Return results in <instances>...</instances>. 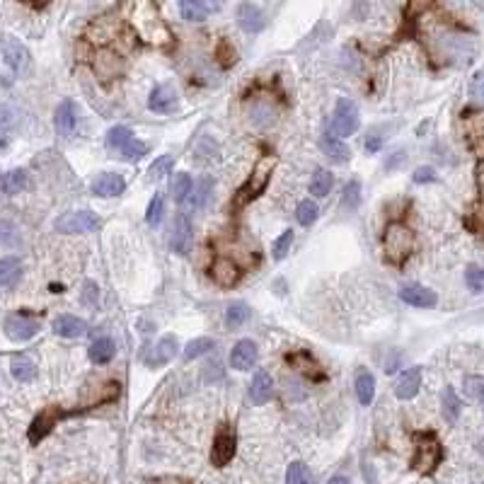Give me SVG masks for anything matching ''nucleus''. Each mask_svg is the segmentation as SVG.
I'll return each instance as SVG.
<instances>
[{"mask_svg": "<svg viewBox=\"0 0 484 484\" xmlns=\"http://www.w3.org/2000/svg\"><path fill=\"white\" fill-rule=\"evenodd\" d=\"M208 274H211L213 281L223 288L237 286V281L242 279L240 267H237L235 262H231V259H216V262L211 264V269H208Z\"/></svg>", "mask_w": 484, "mask_h": 484, "instance_id": "nucleus-15", "label": "nucleus"}, {"mask_svg": "<svg viewBox=\"0 0 484 484\" xmlns=\"http://www.w3.org/2000/svg\"><path fill=\"white\" fill-rule=\"evenodd\" d=\"M177 354V339L175 337H165L160 339V344H157V361H170L172 356Z\"/></svg>", "mask_w": 484, "mask_h": 484, "instance_id": "nucleus-47", "label": "nucleus"}, {"mask_svg": "<svg viewBox=\"0 0 484 484\" xmlns=\"http://www.w3.org/2000/svg\"><path fill=\"white\" fill-rule=\"evenodd\" d=\"M259 349L252 339H242L235 344V349L231 351V366L235 370H249L254 364H257Z\"/></svg>", "mask_w": 484, "mask_h": 484, "instance_id": "nucleus-18", "label": "nucleus"}, {"mask_svg": "<svg viewBox=\"0 0 484 484\" xmlns=\"http://www.w3.org/2000/svg\"><path fill=\"white\" fill-rule=\"evenodd\" d=\"M54 228L63 235H83L100 228V216L93 211H68L56 218Z\"/></svg>", "mask_w": 484, "mask_h": 484, "instance_id": "nucleus-5", "label": "nucleus"}, {"mask_svg": "<svg viewBox=\"0 0 484 484\" xmlns=\"http://www.w3.org/2000/svg\"><path fill=\"white\" fill-rule=\"evenodd\" d=\"M27 185H29V177H27V172H24L22 167L0 175V194H8V196L24 192V189H27Z\"/></svg>", "mask_w": 484, "mask_h": 484, "instance_id": "nucleus-25", "label": "nucleus"}, {"mask_svg": "<svg viewBox=\"0 0 484 484\" xmlns=\"http://www.w3.org/2000/svg\"><path fill=\"white\" fill-rule=\"evenodd\" d=\"M88 325H85L83 318L78 315H58L54 320V332L63 339H75V337H83Z\"/></svg>", "mask_w": 484, "mask_h": 484, "instance_id": "nucleus-20", "label": "nucleus"}, {"mask_svg": "<svg viewBox=\"0 0 484 484\" xmlns=\"http://www.w3.org/2000/svg\"><path fill=\"white\" fill-rule=\"evenodd\" d=\"M470 97H472V102H477V104L484 107V70H480V73L472 78V83H470Z\"/></svg>", "mask_w": 484, "mask_h": 484, "instance_id": "nucleus-48", "label": "nucleus"}, {"mask_svg": "<svg viewBox=\"0 0 484 484\" xmlns=\"http://www.w3.org/2000/svg\"><path fill=\"white\" fill-rule=\"evenodd\" d=\"M124 17L129 27L136 32V37L148 47L167 49L172 47V32L167 22L162 19L155 0H126Z\"/></svg>", "mask_w": 484, "mask_h": 484, "instance_id": "nucleus-1", "label": "nucleus"}, {"mask_svg": "<svg viewBox=\"0 0 484 484\" xmlns=\"http://www.w3.org/2000/svg\"><path fill=\"white\" fill-rule=\"evenodd\" d=\"M19 272H22V264H19L17 257H5L0 259V288L10 286L19 279Z\"/></svg>", "mask_w": 484, "mask_h": 484, "instance_id": "nucleus-29", "label": "nucleus"}, {"mask_svg": "<svg viewBox=\"0 0 484 484\" xmlns=\"http://www.w3.org/2000/svg\"><path fill=\"white\" fill-rule=\"evenodd\" d=\"M460 409H462V405H460V400H458L455 390H453V387H446V390H443V416H446L451 424H455L458 416H460Z\"/></svg>", "mask_w": 484, "mask_h": 484, "instance_id": "nucleus-33", "label": "nucleus"}, {"mask_svg": "<svg viewBox=\"0 0 484 484\" xmlns=\"http://www.w3.org/2000/svg\"><path fill=\"white\" fill-rule=\"evenodd\" d=\"M288 364H290V368H295L300 375H303V378H310L313 383L325 380L322 366H320L318 361H315V356H310L308 351H295V354H290Z\"/></svg>", "mask_w": 484, "mask_h": 484, "instance_id": "nucleus-16", "label": "nucleus"}, {"mask_svg": "<svg viewBox=\"0 0 484 484\" xmlns=\"http://www.w3.org/2000/svg\"><path fill=\"white\" fill-rule=\"evenodd\" d=\"M329 484H351V482H349V477L337 475V477H332V480H329Z\"/></svg>", "mask_w": 484, "mask_h": 484, "instance_id": "nucleus-52", "label": "nucleus"}, {"mask_svg": "<svg viewBox=\"0 0 484 484\" xmlns=\"http://www.w3.org/2000/svg\"><path fill=\"white\" fill-rule=\"evenodd\" d=\"M146 150L148 148H146L143 141H136V139H129L124 146H121V155L129 157V160H139V157H143Z\"/></svg>", "mask_w": 484, "mask_h": 484, "instance_id": "nucleus-45", "label": "nucleus"}, {"mask_svg": "<svg viewBox=\"0 0 484 484\" xmlns=\"http://www.w3.org/2000/svg\"><path fill=\"white\" fill-rule=\"evenodd\" d=\"M192 189H194L192 177L187 175V172H180V175L175 177V185H172V196H175V201H187Z\"/></svg>", "mask_w": 484, "mask_h": 484, "instance_id": "nucleus-40", "label": "nucleus"}, {"mask_svg": "<svg viewBox=\"0 0 484 484\" xmlns=\"http://www.w3.org/2000/svg\"><path fill=\"white\" fill-rule=\"evenodd\" d=\"M465 283L470 290L475 293H484V267H477V264H470L465 269Z\"/></svg>", "mask_w": 484, "mask_h": 484, "instance_id": "nucleus-41", "label": "nucleus"}, {"mask_svg": "<svg viewBox=\"0 0 484 484\" xmlns=\"http://www.w3.org/2000/svg\"><path fill=\"white\" fill-rule=\"evenodd\" d=\"M61 416H63V414H61V412L56 409V407H49V409L39 412V414L32 419V426H29V431H27L29 443H32V446L42 443L44 438H47V436L51 434V431H54V426L58 424Z\"/></svg>", "mask_w": 484, "mask_h": 484, "instance_id": "nucleus-10", "label": "nucleus"}, {"mask_svg": "<svg viewBox=\"0 0 484 484\" xmlns=\"http://www.w3.org/2000/svg\"><path fill=\"white\" fill-rule=\"evenodd\" d=\"M235 434L231 429H218L216 438H213V448H211V462L216 467H226L228 462L235 458Z\"/></svg>", "mask_w": 484, "mask_h": 484, "instance_id": "nucleus-8", "label": "nucleus"}, {"mask_svg": "<svg viewBox=\"0 0 484 484\" xmlns=\"http://www.w3.org/2000/svg\"><path fill=\"white\" fill-rule=\"evenodd\" d=\"M359 203H361V182L359 180H351L349 185L344 187V192H341L339 206L344 208L346 213H354Z\"/></svg>", "mask_w": 484, "mask_h": 484, "instance_id": "nucleus-31", "label": "nucleus"}, {"mask_svg": "<svg viewBox=\"0 0 484 484\" xmlns=\"http://www.w3.org/2000/svg\"><path fill=\"white\" fill-rule=\"evenodd\" d=\"M93 68L102 83H111V80L119 78L121 70H124V58H121L114 49H100L93 56Z\"/></svg>", "mask_w": 484, "mask_h": 484, "instance_id": "nucleus-7", "label": "nucleus"}, {"mask_svg": "<svg viewBox=\"0 0 484 484\" xmlns=\"http://www.w3.org/2000/svg\"><path fill=\"white\" fill-rule=\"evenodd\" d=\"M400 298L405 300L407 305H412V308H424V310L436 308V303H438V295L434 290L426 286H419V283H407V286H402Z\"/></svg>", "mask_w": 484, "mask_h": 484, "instance_id": "nucleus-13", "label": "nucleus"}, {"mask_svg": "<svg viewBox=\"0 0 484 484\" xmlns=\"http://www.w3.org/2000/svg\"><path fill=\"white\" fill-rule=\"evenodd\" d=\"M383 136L380 134H370L368 139H366V150L368 153H375V150H380V146H383Z\"/></svg>", "mask_w": 484, "mask_h": 484, "instance_id": "nucleus-50", "label": "nucleus"}, {"mask_svg": "<svg viewBox=\"0 0 484 484\" xmlns=\"http://www.w3.org/2000/svg\"><path fill=\"white\" fill-rule=\"evenodd\" d=\"M421 387V368H407L405 373H400L395 383V395L400 400H412Z\"/></svg>", "mask_w": 484, "mask_h": 484, "instance_id": "nucleus-21", "label": "nucleus"}, {"mask_svg": "<svg viewBox=\"0 0 484 484\" xmlns=\"http://www.w3.org/2000/svg\"><path fill=\"white\" fill-rule=\"evenodd\" d=\"M22 3H27L29 8H37V10H42V8H47V5L51 3V0H22Z\"/></svg>", "mask_w": 484, "mask_h": 484, "instance_id": "nucleus-51", "label": "nucleus"}, {"mask_svg": "<svg viewBox=\"0 0 484 484\" xmlns=\"http://www.w3.org/2000/svg\"><path fill=\"white\" fill-rule=\"evenodd\" d=\"M477 177H480V194H482V201H484V162L480 165V175Z\"/></svg>", "mask_w": 484, "mask_h": 484, "instance_id": "nucleus-53", "label": "nucleus"}, {"mask_svg": "<svg viewBox=\"0 0 484 484\" xmlns=\"http://www.w3.org/2000/svg\"><path fill=\"white\" fill-rule=\"evenodd\" d=\"M414 233L405 223H390L383 233V252L385 259L392 264H405L414 252Z\"/></svg>", "mask_w": 484, "mask_h": 484, "instance_id": "nucleus-2", "label": "nucleus"}, {"mask_svg": "<svg viewBox=\"0 0 484 484\" xmlns=\"http://www.w3.org/2000/svg\"><path fill=\"white\" fill-rule=\"evenodd\" d=\"M249 397H252L254 405H264V402L272 400V397H274L272 375L264 373V370H259V373L252 378V383H249Z\"/></svg>", "mask_w": 484, "mask_h": 484, "instance_id": "nucleus-23", "label": "nucleus"}, {"mask_svg": "<svg viewBox=\"0 0 484 484\" xmlns=\"http://www.w3.org/2000/svg\"><path fill=\"white\" fill-rule=\"evenodd\" d=\"M126 189V182L124 177H119L116 172H102V175L95 177L93 182V192L97 194V196H119V194H124Z\"/></svg>", "mask_w": 484, "mask_h": 484, "instance_id": "nucleus-19", "label": "nucleus"}, {"mask_svg": "<svg viewBox=\"0 0 484 484\" xmlns=\"http://www.w3.org/2000/svg\"><path fill=\"white\" fill-rule=\"evenodd\" d=\"M318 216H320V206L315 201H310V198L300 201L298 208H295V221H298L300 226H313V223L318 221Z\"/></svg>", "mask_w": 484, "mask_h": 484, "instance_id": "nucleus-36", "label": "nucleus"}, {"mask_svg": "<svg viewBox=\"0 0 484 484\" xmlns=\"http://www.w3.org/2000/svg\"><path fill=\"white\" fill-rule=\"evenodd\" d=\"M114 354H116V344L109 337L95 339L93 346H90V361H93V364H97V366L109 364V361L114 359Z\"/></svg>", "mask_w": 484, "mask_h": 484, "instance_id": "nucleus-27", "label": "nucleus"}, {"mask_svg": "<svg viewBox=\"0 0 484 484\" xmlns=\"http://www.w3.org/2000/svg\"><path fill=\"white\" fill-rule=\"evenodd\" d=\"M54 124H56V131L61 136H70L75 129V104L70 100H63L56 109V116H54Z\"/></svg>", "mask_w": 484, "mask_h": 484, "instance_id": "nucleus-24", "label": "nucleus"}, {"mask_svg": "<svg viewBox=\"0 0 484 484\" xmlns=\"http://www.w3.org/2000/svg\"><path fill=\"white\" fill-rule=\"evenodd\" d=\"M290 244H293V231H283V235L279 237L276 244H274V259H276V262H281V259L286 257Z\"/></svg>", "mask_w": 484, "mask_h": 484, "instance_id": "nucleus-46", "label": "nucleus"}, {"mask_svg": "<svg viewBox=\"0 0 484 484\" xmlns=\"http://www.w3.org/2000/svg\"><path fill=\"white\" fill-rule=\"evenodd\" d=\"M320 146H322V153L329 157V160L334 162H346L351 157V150L346 143H341V139H337L334 134H325L322 141H320Z\"/></svg>", "mask_w": 484, "mask_h": 484, "instance_id": "nucleus-26", "label": "nucleus"}, {"mask_svg": "<svg viewBox=\"0 0 484 484\" xmlns=\"http://www.w3.org/2000/svg\"><path fill=\"white\" fill-rule=\"evenodd\" d=\"M175 165V160H172L170 155H162V157H157L155 162L150 165V170H148V175H146V180L148 182H155V180H160L162 175H167L170 172V167Z\"/></svg>", "mask_w": 484, "mask_h": 484, "instance_id": "nucleus-42", "label": "nucleus"}, {"mask_svg": "<svg viewBox=\"0 0 484 484\" xmlns=\"http://www.w3.org/2000/svg\"><path fill=\"white\" fill-rule=\"evenodd\" d=\"M13 131H15V116H13V109L8 107H0V150H5L13 139Z\"/></svg>", "mask_w": 484, "mask_h": 484, "instance_id": "nucleus-34", "label": "nucleus"}, {"mask_svg": "<svg viewBox=\"0 0 484 484\" xmlns=\"http://www.w3.org/2000/svg\"><path fill=\"white\" fill-rule=\"evenodd\" d=\"M129 139H134L131 129H126V126H114V129H109V134H107V148H121Z\"/></svg>", "mask_w": 484, "mask_h": 484, "instance_id": "nucleus-44", "label": "nucleus"}, {"mask_svg": "<svg viewBox=\"0 0 484 484\" xmlns=\"http://www.w3.org/2000/svg\"><path fill=\"white\" fill-rule=\"evenodd\" d=\"M237 22H240V27L244 32L257 34V32H262V27H264V13L257 5L242 3L240 8H237Z\"/></svg>", "mask_w": 484, "mask_h": 484, "instance_id": "nucleus-22", "label": "nucleus"}, {"mask_svg": "<svg viewBox=\"0 0 484 484\" xmlns=\"http://www.w3.org/2000/svg\"><path fill=\"white\" fill-rule=\"evenodd\" d=\"M148 107L157 114H170L180 107V97H177V90L172 85H157L150 93V100H148Z\"/></svg>", "mask_w": 484, "mask_h": 484, "instance_id": "nucleus-17", "label": "nucleus"}, {"mask_svg": "<svg viewBox=\"0 0 484 484\" xmlns=\"http://www.w3.org/2000/svg\"><path fill=\"white\" fill-rule=\"evenodd\" d=\"M332 187H334V177L329 170H318L313 175V180H310V192L315 196H327L332 192Z\"/></svg>", "mask_w": 484, "mask_h": 484, "instance_id": "nucleus-32", "label": "nucleus"}, {"mask_svg": "<svg viewBox=\"0 0 484 484\" xmlns=\"http://www.w3.org/2000/svg\"><path fill=\"white\" fill-rule=\"evenodd\" d=\"M441 458H443V448H441V441H438L434 434L416 436V451H414L412 467H414L419 475H434Z\"/></svg>", "mask_w": 484, "mask_h": 484, "instance_id": "nucleus-4", "label": "nucleus"}, {"mask_svg": "<svg viewBox=\"0 0 484 484\" xmlns=\"http://www.w3.org/2000/svg\"><path fill=\"white\" fill-rule=\"evenodd\" d=\"M3 327H5V334L13 341H27L39 332L42 325L32 318H24V315H10V318L5 320Z\"/></svg>", "mask_w": 484, "mask_h": 484, "instance_id": "nucleus-12", "label": "nucleus"}, {"mask_svg": "<svg viewBox=\"0 0 484 484\" xmlns=\"http://www.w3.org/2000/svg\"><path fill=\"white\" fill-rule=\"evenodd\" d=\"M286 484H313V472L303 462H290L286 470Z\"/></svg>", "mask_w": 484, "mask_h": 484, "instance_id": "nucleus-37", "label": "nucleus"}, {"mask_svg": "<svg viewBox=\"0 0 484 484\" xmlns=\"http://www.w3.org/2000/svg\"><path fill=\"white\" fill-rule=\"evenodd\" d=\"M192 242H194V233H192V223L185 213L175 218L172 223V231H170V247L175 249L177 254H187L192 249Z\"/></svg>", "mask_w": 484, "mask_h": 484, "instance_id": "nucleus-14", "label": "nucleus"}, {"mask_svg": "<svg viewBox=\"0 0 484 484\" xmlns=\"http://www.w3.org/2000/svg\"><path fill=\"white\" fill-rule=\"evenodd\" d=\"M412 180H414L416 185H431V182L438 180V175H436L434 167L424 165V167H419V170H416L414 175H412Z\"/></svg>", "mask_w": 484, "mask_h": 484, "instance_id": "nucleus-49", "label": "nucleus"}, {"mask_svg": "<svg viewBox=\"0 0 484 484\" xmlns=\"http://www.w3.org/2000/svg\"><path fill=\"white\" fill-rule=\"evenodd\" d=\"M356 397L364 407H368L375 397V378L368 370H359L356 373Z\"/></svg>", "mask_w": 484, "mask_h": 484, "instance_id": "nucleus-28", "label": "nucleus"}, {"mask_svg": "<svg viewBox=\"0 0 484 484\" xmlns=\"http://www.w3.org/2000/svg\"><path fill=\"white\" fill-rule=\"evenodd\" d=\"M274 167H276V155H264L262 160L254 165L249 180L242 185L240 194H237V203H249L254 198H259L269 187V180L274 175Z\"/></svg>", "mask_w": 484, "mask_h": 484, "instance_id": "nucleus-3", "label": "nucleus"}, {"mask_svg": "<svg viewBox=\"0 0 484 484\" xmlns=\"http://www.w3.org/2000/svg\"><path fill=\"white\" fill-rule=\"evenodd\" d=\"M213 349V339L208 337H198V339H192L189 344L185 346V361H194L198 356H203L206 351Z\"/></svg>", "mask_w": 484, "mask_h": 484, "instance_id": "nucleus-39", "label": "nucleus"}, {"mask_svg": "<svg viewBox=\"0 0 484 484\" xmlns=\"http://www.w3.org/2000/svg\"><path fill=\"white\" fill-rule=\"evenodd\" d=\"M223 8V0H180V13L189 22H203Z\"/></svg>", "mask_w": 484, "mask_h": 484, "instance_id": "nucleus-11", "label": "nucleus"}, {"mask_svg": "<svg viewBox=\"0 0 484 484\" xmlns=\"http://www.w3.org/2000/svg\"><path fill=\"white\" fill-rule=\"evenodd\" d=\"M359 109L351 100H337V109H334V116H332V134L337 139H349V136L356 134L359 129Z\"/></svg>", "mask_w": 484, "mask_h": 484, "instance_id": "nucleus-6", "label": "nucleus"}, {"mask_svg": "<svg viewBox=\"0 0 484 484\" xmlns=\"http://www.w3.org/2000/svg\"><path fill=\"white\" fill-rule=\"evenodd\" d=\"M462 390H465L467 400L484 405V375H467V378L462 380Z\"/></svg>", "mask_w": 484, "mask_h": 484, "instance_id": "nucleus-35", "label": "nucleus"}, {"mask_svg": "<svg viewBox=\"0 0 484 484\" xmlns=\"http://www.w3.org/2000/svg\"><path fill=\"white\" fill-rule=\"evenodd\" d=\"M165 198L160 196V194H155V196L150 198V203H148V211H146V221L148 226H157V223L162 221V211H165Z\"/></svg>", "mask_w": 484, "mask_h": 484, "instance_id": "nucleus-43", "label": "nucleus"}, {"mask_svg": "<svg viewBox=\"0 0 484 484\" xmlns=\"http://www.w3.org/2000/svg\"><path fill=\"white\" fill-rule=\"evenodd\" d=\"M10 373H13L17 380H22V383H29V380L37 378V366H34L32 359L19 356V359H15L13 364H10Z\"/></svg>", "mask_w": 484, "mask_h": 484, "instance_id": "nucleus-30", "label": "nucleus"}, {"mask_svg": "<svg viewBox=\"0 0 484 484\" xmlns=\"http://www.w3.org/2000/svg\"><path fill=\"white\" fill-rule=\"evenodd\" d=\"M247 318H249V308H247L244 303H233V305H228V310H226V322H228V327H231V329H237Z\"/></svg>", "mask_w": 484, "mask_h": 484, "instance_id": "nucleus-38", "label": "nucleus"}, {"mask_svg": "<svg viewBox=\"0 0 484 484\" xmlns=\"http://www.w3.org/2000/svg\"><path fill=\"white\" fill-rule=\"evenodd\" d=\"M3 61L8 63V68H13L17 75H24L29 70V51L15 37L3 39Z\"/></svg>", "mask_w": 484, "mask_h": 484, "instance_id": "nucleus-9", "label": "nucleus"}]
</instances>
